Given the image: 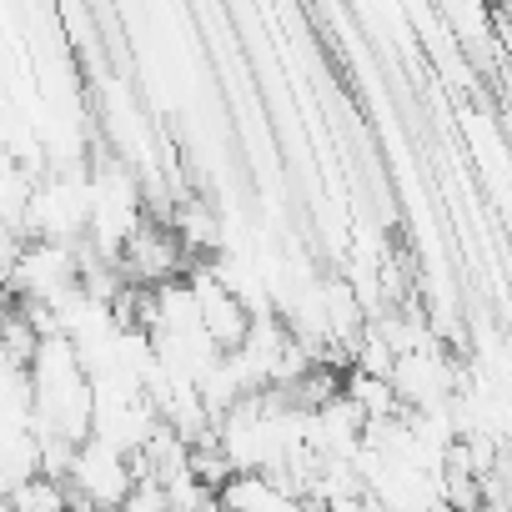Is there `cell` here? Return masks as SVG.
Here are the masks:
<instances>
[{
    "label": "cell",
    "instance_id": "cell-2",
    "mask_svg": "<svg viewBox=\"0 0 512 512\" xmlns=\"http://www.w3.org/2000/svg\"><path fill=\"white\" fill-rule=\"evenodd\" d=\"M186 282H191V292H196V302H201V327H206V337H211L221 352H241L246 337H251V312H246V302L231 297V292L216 282L211 262H196V267L186 272Z\"/></svg>",
    "mask_w": 512,
    "mask_h": 512
},
{
    "label": "cell",
    "instance_id": "cell-4",
    "mask_svg": "<svg viewBox=\"0 0 512 512\" xmlns=\"http://www.w3.org/2000/svg\"><path fill=\"white\" fill-rule=\"evenodd\" d=\"M342 392L367 412V422H387V417H402L407 412L402 397H397V387H392V377H372L362 367H347L342 372Z\"/></svg>",
    "mask_w": 512,
    "mask_h": 512
},
{
    "label": "cell",
    "instance_id": "cell-8",
    "mask_svg": "<svg viewBox=\"0 0 512 512\" xmlns=\"http://www.w3.org/2000/svg\"><path fill=\"white\" fill-rule=\"evenodd\" d=\"M377 512H387V507H377Z\"/></svg>",
    "mask_w": 512,
    "mask_h": 512
},
{
    "label": "cell",
    "instance_id": "cell-1",
    "mask_svg": "<svg viewBox=\"0 0 512 512\" xmlns=\"http://www.w3.org/2000/svg\"><path fill=\"white\" fill-rule=\"evenodd\" d=\"M136 457H126V452H116L111 442H81V452H76V467H71V492L76 497H86V502H96V507H106V512H121L126 507V497L136 492Z\"/></svg>",
    "mask_w": 512,
    "mask_h": 512
},
{
    "label": "cell",
    "instance_id": "cell-5",
    "mask_svg": "<svg viewBox=\"0 0 512 512\" xmlns=\"http://www.w3.org/2000/svg\"><path fill=\"white\" fill-rule=\"evenodd\" d=\"M71 482L56 477H31L21 492H11V512H71Z\"/></svg>",
    "mask_w": 512,
    "mask_h": 512
},
{
    "label": "cell",
    "instance_id": "cell-3",
    "mask_svg": "<svg viewBox=\"0 0 512 512\" xmlns=\"http://www.w3.org/2000/svg\"><path fill=\"white\" fill-rule=\"evenodd\" d=\"M442 21H447V31L457 36V46L472 61H482V66L497 61V36H492V21L497 16H487L482 6H442Z\"/></svg>",
    "mask_w": 512,
    "mask_h": 512
},
{
    "label": "cell",
    "instance_id": "cell-7",
    "mask_svg": "<svg viewBox=\"0 0 512 512\" xmlns=\"http://www.w3.org/2000/svg\"><path fill=\"white\" fill-rule=\"evenodd\" d=\"M201 512H231V507H226V502H221V497H216V502H206V507H201Z\"/></svg>",
    "mask_w": 512,
    "mask_h": 512
},
{
    "label": "cell",
    "instance_id": "cell-6",
    "mask_svg": "<svg viewBox=\"0 0 512 512\" xmlns=\"http://www.w3.org/2000/svg\"><path fill=\"white\" fill-rule=\"evenodd\" d=\"M121 512H171V497H166V487H161V482L141 477V482H136V492L126 497V507H121Z\"/></svg>",
    "mask_w": 512,
    "mask_h": 512
}]
</instances>
